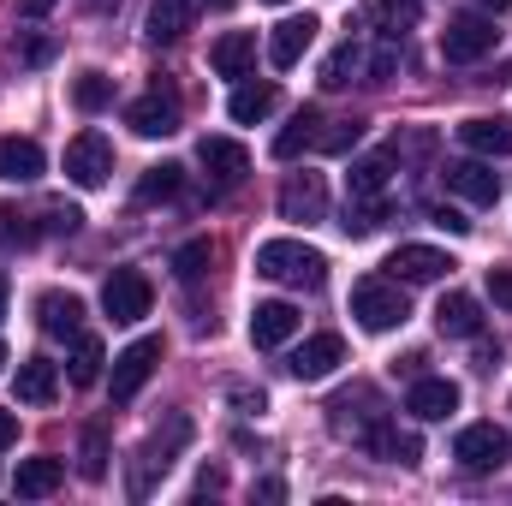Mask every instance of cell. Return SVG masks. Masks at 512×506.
<instances>
[{
	"label": "cell",
	"mask_w": 512,
	"mask_h": 506,
	"mask_svg": "<svg viewBox=\"0 0 512 506\" xmlns=\"http://www.w3.org/2000/svg\"><path fill=\"white\" fill-rule=\"evenodd\" d=\"M256 274L274 286H292V292H316L328 280V256L304 239H268V245H256Z\"/></svg>",
	"instance_id": "1"
},
{
	"label": "cell",
	"mask_w": 512,
	"mask_h": 506,
	"mask_svg": "<svg viewBox=\"0 0 512 506\" xmlns=\"http://www.w3.org/2000/svg\"><path fill=\"white\" fill-rule=\"evenodd\" d=\"M352 316H358V328H370V334H393V328H405V322H411L405 280H393V274H370V280H358V286H352Z\"/></svg>",
	"instance_id": "2"
},
{
	"label": "cell",
	"mask_w": 512,
	"mask_h": 506,
	"mask_svg": "<svg viewBox=\"0 0 512 506\" xmlns=\"http://www.w3.org/2000/svg\"><path fill=\"white\" fill-rule=\"evenodd\" d=\"M191 441V423L185 417H167V435L155 429L149 441H143V453H137V465H131V501H143L149 489H155V477H167V465H173V453Z\"/></svg>",
	"instance_id": "3"
},
{
	"label": "cell",
	"mask_w": 512,
	"mask_h": 506,
	"mask_svg": "<svg viewBox=\"0 0 512 506\" xmlns=\"http://www.w3.org/2000/svg\"><path fill=\"white\" fill-rule=\"evenodd\" d=\"M108 173H114V143H108L102 131H78V137L66 143V179H72L78 191H102Z\"/></svg>",
	"instance_id": "4"
},
{
	"label": "cell",
	"mask_w": 512,
	"mask_h": 506,
	"mask_svg": "<svg viewBox=\"0 0 512 506\" xmlns=\"http://www.w3.org/2000/svg\"><path fill=\"white\" fill-rule=\"evenodd\" d=\"M495 42H501L495 18H483V12H465V18H453V24L441 30V60H453V66H471V60L495 54Z\"/></svg>",
	"instance_id": "5"
},
{
	"label": "cell",
	"mask_w": 512,
	"mask_h": 506,
	"mask_svg": "<svg viewBox=\"0 0 512 506\" xmlns=\"http://www.w3.org/2000/svg\"><path fill=\"white\" fill-rule=\"evenodd\" d=\"M155 364H161V340H155V334L131 340L126 352L114 358V376H108V393H114V405H131V399L143 393V381L155 376Z\"/></svg>",
	"instance_id": "6"
},
{
	"label": "cell",
	"mask_w": 512,
	"mask_h": 506,
	"mask_svg": "<svg viewBox=\"0 0 512 506\" xmlns=\"http://www.w3.org/2000/svg\"><path fill=\"white\" fill-rule=\"evenodd\" d=\"M126 126L137 131V137H173V131H179V90H173V84H149V90L126 108Z\"/></svg>",
	"instance_id": "7"
},
{
	"label": "cell",
	"mask_w": 512,
	"mask_h": 506,
	"mask_svg": "<svg viewBox=\"0 0 512 506\" xmlns=\"http://www.w3.org/2000/svg\"><path fill=\"white\" fill-rule=\"evenodd\" d=\"M149 304H155V292H149V280L137 274V268H114L108 280H102V310L114 316V322H143L149 316Z\"/></svg>",
	"instance_id": "8"
},
{
	"label": "cell",
	"mask_w": 512,
	"mask_h": 506,
	"mask_svg": "<svg viewBox=\"0 0 512 506\" xmlns=\"http://www.w3.org/2000/svg\"><path fill=\"white\" fill-rule=\"evenodd\" d=\"M453 459H459L465 471H501V465H507V435H501L495 423H465V429L453 435Z\"/></svg>",
	"instance_id": "9"
},
{
	"label": "cell",
	"mask_w": 512,
	"mask_h": 506,
	"mask_svg": "<svg viewBox=\"0 0 512 506\" xmlns=\"http://www.w3.org/2000/svg\"><path fill=\"white\" fill-rule=\"evenodd\" d=\"M322 215H328V179H322V173H292V179L280 185V221L310 227V221H322Z\"/></svg>",
	"instance_id": "10"
},
{
	"label": "cell",
	"mask_w": 512,
	"mask_h": 506,
	"mask_svg": "<svg viewBox=\"0 0 512 506\" xmlns=\"http://www.w3.org/2000/svg\"><path fill=\"white\" fill-rule=\"evenodd\" d=\"M387 268H393V280H405V286H435V280H447L459 262L447 251H435V245H399V251L387 256Z\"/></svg>",
	"instance_id": "11"
},
{
	"label": "cell",
	"mask_w": 512,
	"mask_h": 506,
	"mask_svg": "<svg viewBox=\"0 0 512 506\" xmlns=\"http://www.w3.org/2000/svg\"><path fill=\"white\" fill-rule=\"evenodd\" d=\"M316 30H322V24H316L310 12H304V18H280V24H274V36H268V66H274V72H292V66L310 54Z\"/></svg>",
	"instance_id": "12"
},
{
	"label": "cell",
	"mask_w": 512,
	"mask_h": 506,
	"mask_svg": "<svg viewBox=\"0 0 512 506\" xmlns=\"http://www.w3.org/2000/svg\"><path fill=\"white\" fill-rule=\"evenodd\" d=\"M447 191L465 203H501V173L489 167V155H471V161L447 167Z\"/></svg>",
	"instance_id": "13"
},
{
	"label": "cell",
	"mask_w": 512,
	"mask_h": 506,
	"mask_svg": "<svg viewBox=\"0 0 512 506\" xmlns=\"http://www.w3.org/2000/svg\"><path fill=\"white\" fill-rule=\"evenodd\" d=\"M346 364V340L340 334H310L298 352H292V376L298 381H328Z\"/></svg>",
	"instance_id": "14"
},
{
	"label": "cell",
	"mask_w": 512,
	"mask_h": 506,
	"mask_svg": "<svg viewBox=\"0 0 512 506\" xmlns=\"http://www.w3.org/2000/svg\"><path fill=\"white\" fill-rule=\"evenodd\" d=\"M36 322L48 340H78L84 334V298L78 292H42L36 298Z\"/></svg>",
	"instance_id": "15"
},
{
	"label": "cell",
	"mask_w": 512,
	"mask_h": 506,
	"mask_svg": "<svg viewBox=\"0 0 512 506\" xmlns=\"http://www.w3.org/2000/svg\"><path fill=\"white\" fill-rule=\"evenodd\" d=\"M459 143L471 149V155H512V114H471V120H459Z\"/></svg>",
	"instance_id": "16"
},
{
	"label": "cell",
	"mask_w": 512,
	"mask_h": 506,
	"mask_svg": "<svg viewBox=\"0 0 512 506\" xmlns=\"http://www.w3.org/2000/svg\"><path fill=\"white\" fill-rule=\"evenodd\" d=\"M405 411L423 417V423H441V417L459 411V387H453L447 376H417L411 381V393H405Z\"/></svg>",
	"instance_id": "17"
},
{
	"label": "cell",
	"mask_w": 512,
	"mask_h": 506,
	"mask_svg": "<svg viewBox=\"0 0 512 506\" xmlns=\"http://www.w3.org/2000/svg\"><path fill=\"white\" fill-rule=\"evenodd\" d=\"M292 334H298V310H292L286 298H268V304L251 310V346L256 352H274V346H286Z\"/></svg>",
	"instance_id": "18"
},
{
	"label": "cell",
	"mask_w": 512,
	"mask_h": 506,
	"mask_svg": "<svg viewBox=\"0 0 512 506\" xmlns=\"http://www.w3.org/2000/svg\"><path fill=\"white\" fill-rule=\"evenodd\" d=\"M197 161H203L209 179H221V185H239V179L251 173V149L233 143V137H203V143H197Z\"/></svg>",
	"instance_id": "19"
},
{
	"label": "cell",
	"mask_w": 512,
	"mask_h": 506,
	"mask_svg": "<svg viewBox=\"0 0 512 506\" xmlns=\"http://www.w3.org/2000/svg\"><path fill=\"white\" fill-rule=\"evenodd\" d=\"M209 66H215V78H251L256 36H251V30H221V36H215V48H209Z\"/></svg>",
	"instance_id": "20"
},
{
	"label": "cell",
	"mask_w": 512,
	"mask_h": 506,
	"mask_svg": "<svg viewBox=\"0 0 512 506\" xmlns=\"http://www.w3.org/2000/svg\"><path fill=\"white\" fill-rule=\"evenodd\" d=\"M42 167H48V155L36 137H0V179L6 185H30V179H42Z\"/></svg>",
	"instance_id": "21"
},
{
	"label": "cell",
	"mask_w": 512,
	"mask_h": 506,
	"mask_svg": "<svg viewBox=\"0 0 512 506\" xmlns=\"http://www.w3.org/2000/svg\"><path fill=\"white\" fill-rule=\"evenodd\" d=\"M435 328H441L447 340H477V334H483V304H477L471 292H447L441 310H435Z\"/></svg>",
	"instance_id": "22"
},
{
	"label": "cell",
	"mask_w": 512,
	"mask_h": 506,
	"mask_svg": "<svg viewBox=\"0 0 512 506\" xmlns=\"http://www.w3.org/2000/svg\"><path fill=\"white\" fill-rule=\"evenodd\" d=\"M364 447H370L376 459H387V465H417V459H423V441H417L411 429H399L393 417H382V423L364 435Z\"/></svg>",
	"instance_id": "23"
},
{
	"label": "cell",
	"mask_w": 512,
	"mask_h": 506,
	"mask_svg": "<svg viewBox=\"0 0 512 506\" xmlns=\"http://www.w3.org/2000/svg\"><path fill=\"white\" fill-rule=\"evenodd\" d=\"M66 483V465L60 459H48V453H36V459H18V477H12V489L24 495V501H42V495H54Z\"/></svg>",
	"instance_id": "24"
},
{
	"label": "cell",
	"mask_w": 512,
	"mask_h": 506,
	"mask_svg": "<svg viewBox=\"0 0 512 506\" xmlns=\"http://www.w3.org/2000/svg\"><path fill=\"white\" fill-rule=\"evenodd\" d=\"M393 161H399V149H370V155H358V161H352V197H382Z\"/></svg>",
	"instance_id": "25"
},
{
	"label": "cell",
	"mask_w": 512,
	"mask_h": 506,
	"mask_svg": "<svg viewBox=\"0 0 512 506\" xmlns=\"http://www.w3.org/2000/svg\"><path fill=\"white\" fill-rule=\"evenodd\" d=\"M54 393H60V370L48 358H24L18 364V399L24 405H54Z\"/></svg>",
	"instance_id": "26"
},
{
	"label": "cell",
	"mask_w": 512,
	"mask_h": 506,
	"mask_svg": "<svg viewBox=\"0 0 512 506\" xmlns=\"http://www.w3.org/2000/svg\"><path fill=\"white\" fill-rule=\"evenodd\" d=\"M197 6H203V0H155V12H149V36H155V42H179V36L191 30Z\"/></svg>",
	"instance_id": "27"
},
{
	"label": "cell",
	"mask_w": 512,
	"mask_h": 506,
	"mask_svg": "<svg viewBox=\"0 0 512 506\" xmlns=\"http://www.w3.org/2000/svg\"><path fill=\"white\" fill-rule=\"evenodd\" d=\"M274 102H280V90H274V84H239V90L227 96V114H233L239 126H256V120H268V114H274Z\"/></svg>",
	"instance_id": "28"
},
{
	"label": "cell",
	"mask_w": 512,
	"mask_h": 506,
	"mask_svg": "<svg viewBox=\"0 0 512 506\" xmlns=\"http://www.w3.org/2000/svg\"><path fill=\"white\" fill-rule=\"evenodd\" d=\"M316 126H322V114H316V108H298V114H292V126H280V137H274V155H280V161L304 155V149L322 137Z\"/></svg>",
	"instance_id": "29"
},
{
	"label": "cell",
	"mask_w": 512,
	"mask_h": 506,
	"mask_svg": "<svg viewBox=\"0 0 512 506\" xmlns=\"http://www.w3.org/2000/svg\"><path fill=\"white\" fill-rule=\"evenodd\" d=\"M108 102H114V78H108V72L90 66V72L72 78V108H78V114H102Z\"/></svg>",
	"instance_id": "30"
},
{
	"label": "cell",
	"mask_w": 512,
	"mask_h": 506,
	"mask_svg": "<svg viewBox=\"0 0 512 506\" xmlns=\"http://www.w3.org/2000/svg\"><path fill=\"white\" fill-rule=\"evenodd\" d=\"M102 364H108L102 340H96V334H78V340H72V387H96V381H102Z\"/></svg>",
	"instance_id": "31"
},
{
	"label": "cell",
	"mask_w": 512,
	"mask_h": 506,
	"mask_svg": "<svg viewBox=\"0 0 512 506\" xmlns=\"http://www.w3.org/2000/svg\"><path fill=\"white\" fill-rule=\"evenodd\" d=\"M179 185H185V167L161 161V167H149L137 179V203H167V197H179Z\"/></svg>",
	"instance_id": "32"
},
{
	"label": "cell",
	"mask_w": 512,
	"mask_h": 506,
	"mask_svg": "<svg viewBox=\"0 0 512 506\" xmlns=\"http://www.w3.org/2000/svg\"><path fill=\"white\" fill-rule=\"evenodd\" d=\"M376 227H382V197H346L340 233H346V239H370Z\"/></svg>",
	"instance_id": "33"
},
{
	"label": "cell",
	"mask_w": 512,
	"mask_h": 506,
	"mask_svg": "<svg viewBox=\"0 0 512 506\" xmlns=\"http://www.w3.org/2000/svg\"><path fill=\"white\" fill-rule=\"evenodd\" d=\"M358 72H364V48H358V42H346V48H334V54H328V66H322V84H328V90H346Z\"/></svg>",
	"instance_id": "34"
},
{
	"label": "cell",
	"mask_w": 512,
	"mask_h": 506,
	"mask_svg": "<svg viewBox=\"0 0 512 506\" xmlns=\"http://www.w3.org/2000/svg\"><path fill=\"white\" fill-rule=\"evenodd\" d=\"M78 471H84L90 483H102V477H108V435H102V429H90V435H84V459H78Z\"/></svg>",
	"instance_id": "35"
},
{
	"label": "cell",
	"mask_w": 512,
	"mask_h": 506,
	"mask_svg": "<svg viewBox=\"0 0 512 506\" xmlns=\"http://www.w3.org/2000/svg\"><path fill=\"white\" fill-rule=\"evenodd\" d=\"M0 245L12 251V245H36V227H30V215H18L12 203H0Z\"/></svg>",
	"instance_id": "36"
},
{
	"label": "cell",
	"mask_w": 512,
	"mask_h": 506,
	"mask_svg": "<svg viewBox=\"0 0 512 506\" xmlns=\"http://www.w3.org/2000/svg\"><path fill=\"white\" fill-rule=\"evenodd\" d=\"M358 137H364V120H340L334 131H322L316 143H322L328 155H346V149H358Z\"/></svg>",
	"instance_id": "37"
},
{
	"label": "cell",
	"mask_w": 512,
	"mask_h": 506,
	"mask_svg": "<svg viewBox=\"0 0 512 506\" xmlns=\"http://www.w3.org/2000/svg\"><path fill=\"white\" fill-rule=\"evenodd\" d=\"M209 239H191V245H185V251L173 256V268H179V280H197V274H203V268H209Z\"/></svg>",
	"instance_id": "38"
},
{
	"label": "cell",
	"mask_w": 512,
	"mask_h": 506,
	"mask_svg": "<svg viewBox=\"0 0 512 506\" xmlns=\"http://www.w3.org/2000/svg\"><path fill=\"white\" fill-rule=\"evenodd\" d=\"M42 215H48V221H42L48 233H78V227H84V209H78V203H48Z\"/></svg>",
	"instance_id": "39"
},
{
	"label": "cell",
	"mask_w": 512,
	"mask_h": 506,
	"mask_svg": "<svg viewBox=\"0 0 512 506\" xmlns=\"http://www.w3.org/2000/svg\"><path fill=\"white\" fill-rule=\"evenodd\" d=\"M18 60H24V66H48V60H54V36H24V42H18Z\"/></svg>",
	"instance_id": "40"
},
{
	"label": "cell",
	"mask_w": 512,
	"mask_h": 506,
	"mask_svg": "<svg viewBox=\"0 0 512 506\" xmlns=\"http://www.w3.org/2000/svg\"><path fill=\"white\" fill-rule=\"evenodd\" d=\"M376 18L393 24L387 36H399V24H411V18H417V0H382V6H376Z\"/></svg>",
	"instance_id": "41"
},
{
	"label": "cell",
	"mask_w": 512,
	"mask_h": 506,
	"mask_svg": "<svg viewBox=\"0 0 512 506\" xmlns=\"http://www.w3.org/2000/svg\"><path fill=\"white\" fill-rule=\"evenodd\" d=\"M489 298L501 310H512V268H489Z\"/></svg>",
	"instance_id": "42"
},
{
	"label": "cell",
	"mask_w": 512,
	"mask_h": 506,
	"mask_svg": "<svg viewBox=\"0 0 512 506\" xmlns=\"http://www.w3.org/2000/svg\"><path fill=\"white\" fill-rule=\"evenodd\" d=\"M429 221H435V227H441V233H453V239H465V233H471V221H465V215H459V209H435V215H429Z\"/></svg>",
	"instance_id": "43"
},
{
	"label": "cell",
	"mask_w": 512,
	"mask_h": 506,
	"mask_svg": "<svg viewBox=\"0 0 512 506\" xmlns=\"http://www.w3.org/2000/svg\"><path fill=\"white\" fill-rule=\"evenodd\" d=\"M18 441V417L12 411H0V447H12Z\"/></svg>",
	"instance_id": "44"
},
{
	"label": "cell",
	"mask_w": 512,
	"mask_h": 506,
	"mask_svg": "<svg viewBox=\"0 0 512 506\" xmlns=\"http://www.w3.org/2000/svg\"><path fill=\"white\" fill-rule=\"evenodd\" d=\"M18 12H24V18H48V12H54V0H18Z\"/></svg>",
	"instance_id": "45"
},
{
	"label": "cell",
	"mask_w": 512,
	"mask_h": 506,
	"mask_svg": "<svg viewBox=\"0 0 512 506\" xmlns=\"http://www.w3.org/2000/svg\"><path fill=\"white\" fill-rule=\"evenodd\" d=\"M483 6H489V12H507L512 0H483Z\"/></svg>",
	"instance_id": "46"
},
{
	"label": "cell",
	"mask_w": 512,
	"mask_h": 506,
	"mask_svg": "<svg viewBox=\"0 0 512 506\" xmlns=\"http://www.w3.org/2000/svg\"><path fill=\"white\" fill-rule=\"evenodd\" d=\"M0 316H6V274H0Z\"/></svg>",
	"instance_id": "47"
},
{
	"label": "cell",
	"mask_w": 512,
	"mask_h": 506,
	"mask_svg": "<svg viewBox=\"0 0 512 506\" xmlns=\"http://www.w3.org/2000/svg\"><path fill=\"white\" fill-rule=\"evenodd\" d=\"M0 364H6V346H0Z\"/></svg>",
	"instance_id": "48"
},
{
	"label": "cell",
	"mask_w": 512,
	"mask_h": 506,
	"mask_svg": "<svg viewBox=\"0 0 512 506\" xmlns=\"http://www.w3.org/2000/svg\"><path fill=\"white\" fill-rule=\"evenodd\" d=\"M268 6H280V0H268Z\"/></svg>",
	"instance_id": "49"
}]
</instances>
